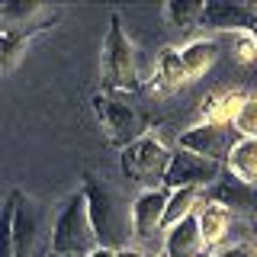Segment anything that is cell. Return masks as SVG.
Returning a JSON list of instances; mask_svg holds the SVG:
<instances>
[{
    "mask_svg": "<svg viewBox=\"0 0 257 257\" xmlns=\"http://www.w3.org/2000/svg\"><path fill=\"white\" fill-rule=\"evenodd\" d=\"M80 193L87 203V219H90L96 247L112 254L132 247V199H128V193L100 177H87Z\"/></svg>",
    "mask_w": 257,
    "mask_h": 257,
    "instance_id": "6da1fadb",
    "label": "cell"
},
{
    "mask_svg": "<svg viewBox=\"0 0 257 257\" xmlns=\"http://www.w3.org/2000/svg\"><path fill=\"white\" fill-rule=\"evenodd\" d=\"M55 209L13 190V257H48Z\"/></svg>",
    "mask_w": 257,
    "mask_h": 257,
    "instance_id": "7a4b0ae2",
    "label": "cell"
},
{
    "mask_svg": "<svg viewBox=\"0 0 257 257\" xmlns=\"http://www.w3.org/2000/svg\"><path fill=\"white\" fill-rule=\"evenodd\" d=\"M96 251V238L87 219V203L84 193H71L61 206H55V222H52V244L48 254L55 257H87Z\"/></svg>",
    "mask_w": 257,
    "mask_h": 257,
    "instance_id": "3957f363",
    "label": "cell"
},
{
    "mask_svg": "<svg viewBox=\"0 0 257 257\" xmlns=\"http://www.w3.org/2000/svg\"><path fill=\"white\" fill-rule=\"evenodd\" d=\"M139 87V64H135V45L122 26V16L112 13L109 32L103 39V93L125 96Z\"/></svg>",
    "mask_w": 257,
    "mask_h": 257,
    "instance_id": "277c9868",
    "label": "cell"
},
{
    "mask_svg": "<svg viewBox=\"0 0 257 257\" xmlns=\"http://www.w3.org/2000/svg\"><path fill=\"white\" fill-rule=\"evenodd\" d=\"M93 112H96V122H100L106 142L119 151H122L125 145L139 142L142 135H148V116H145L132 100H125V96L100 90L93 96Z\"/></svg>",
    "mask_w": 257,
    "mask_h": 257,
    "instance_id": "5b68a950",
    "label": "cell"
},
{
    "mask_svg": "<svg viewBox=\"0 0 257 257\" xmlns=\"http://www.w3.org/2000/svg\"><path fill=\"white\" fill-rule=\"evenodd\" d=\"M164 206H167V190L155 187V190H142L132 199V247L142 251L145 257H151V251H161L164 241Z\"/></svg>",
    "mask_w": 257,
    "mask_h": 257,
    "instance_id": "8992f818",
    "label": "cell"
},
{
    "mask_svg": "<svg viewBox=\"0 0 257 257\" xmlns=\"http://www.w3.org/2000/svg\"><path fill=\"white\" fill-rule=\"evenodd\" d=\"M167 161H171V151H167L155 135H142L139 142L125 145L122 155H119L122 174L132 183H142L145 190H155L158 187V180L164 177Z\"/></svg>",
    "mask_w": 257,
    "mask_h": 257,
    "instance_id": "52a82bcc",
    "label": "cell"
},
{
    "mask_svg": "<svg viewBox=\"0 0 257 257\" xmlns=\"http://www.w3.org/2000/svg\"><path fill=\"white\" fill-rule=\"evenodd\" d=\"M222 174H225V164H219V161H209V158H199V155L177 148L164 167L161 183H164L167 193L171 190H209Z\"/></svg>",
    "mask_w": 257,
    "mask_h": 257,
    "instance_id": "ba28073f",
    "label": "cell"
},
{
    "mask_svg": "<svg viewBox=\"0 0 257 257\" xmlns=\"http://www.w3.org/2000/svg\"><path fill=\"white\" fill-rule=\"evenodd\" d=\"M206 203L222 206L231 219H251L257 222V187L254 183H241L231 174H222L209 190H203Z\"/></svg>",
    "mask_w": 257,
    "mask_h": 257,
    "instance_id": "9c48e42d",
    "label": "cell"
},
{
    "mask_svg": "<svg viewBox=\"0 0 257 257\" xmlns=\"http://www.w3.org/2000/svg\"><path fill=\"white\" fill-rule=\"evenodd\" d=\"M235 142H238L235 128L199 122V125H193L190 132L180 135V151H190V155H199V158L225 164V158H228V151L235 148Z\"/></svg>",
    "mask_w": 257,
    "mask_h": 257,
    "instance_id": "30bf717a",
    "label": "cell"
},
{
    "mask_svg": "<svg viewBox=\"0 0 257 257\" xmlns=\"http://www.w3.org/2000/svg\"><path fill=\"white\" fill-rule=\"evenodd\" d=\"M254 23L257 7L235 4V0H209V4H203V16H199V26L215 32H247Z\"/></svg>",
    "mask_w": 257,
    "mask_h": 257,
    "instance_id": "8fae6325",
    "label": "cell"
},
{
    "mask_svg": "<svg viewBox=\"0 0 257 257\" xmlns=\"http://www.w3.org/2000/svg\"><path fill=\"white\" fill-rule=\"evenodd\" d=\"M203 251H206V244L199 238L196 212L171 225L164 231V241H161V257H203Z\"/></svg>",
    "mask_w": 257,
    "mask_h": 257,
    "instance_id": "7c38bea8",
    "label": "cell"
},
{
    "mask_svg": "<svg viewBox=\"0 0 257 257\" xmlns=\"http://www.w3.org/2000/svg\"><path fill=\"white\" fill-rule=\"evenodd\" d=\"M42 16H48V7H42V4L7 0V4H0V29H7V32L42 29Z\"/></svg>",
    "mask_w": 257,
    "mask_h": 257,
    "instance_id": "4fadbf2b",
    "label": "cell"
},
{
    "mask_svg": "<svg viewBox=\"0 0 257 257\" xmlns=\"http://www.w3.org/2000/svg\"><path fill=\"white\" fill-rule=\"evenodd\" d=\"M196 225H199V238H203V244L206 247H215V244H222V241H225V235H228L231 215L225 212L222 206H215V203H199Z\"/></svg>",
    "mask_w": 257,
    "mask_h": 257,
    "instance_id": "5bb4252c",
    "label": "cell"
},
{
    "mask_svg": "<svg viewBox=\"0 0 257 257\" xmlns=\"http://www.w3.org/2000/svg\"><path fill=\"white\" fill-rule=\"evenodd\" d=\"M225 174H231L241 183L257 187V142L254 139H238L235 148L225 158Z\"/></svg>",
    "mask_w": 257,
    "mask_h": 257,
    "instance_id": "9a60e30c",
    "label": "cell"
},
{
    "mask_svg": "<svg viewBox=\"0 0 257 257\" xmlns=\"http://www.w3.org/2000/svg\"><path fill=\"white\" fill-rule=\"evenodd\" d=\"M215 58H219V42L215 39H196L187 48H180V61H183V71H187L190 80L203 77L215 64Z\"/></svg>",
    "mask_w": 257,
    "mask_h": 257,
    "instance_id": "2e32d148",
    "label": "cell"
},
{
    "mask_svg": "<svg viewBox=\"0 0 257 257\" xmlns=\"http://www.w3.org/2000/svg\"><path fill=\"white\" fill-rule=\"evenodd\" d=\"M241 103H244V93H238V90H225V93H219V96H212V100L203 106V116H206L203 122H209V125H225V128H228L231 122H235Z\"/></svg>",
    "mask_w": 257,
    "mask_h": 257,
    "instance_id": "e0dca14e",
    "label": "cell"
},
{
    "mask_svg": "<svg viewBox=\"0 0 257 257\" xmlns=\"http://www.w3.org/2000/svg\"><path fill=\"white\" fill-rule=\"evenodd\" d=\"M203 203V190H171L167 193V206H164V222H161V228H171L177 225L180 219H187L193 215Z\"/></svg>",
    "mask_w": 257,
    "mask_h": 257,
    "instance_id": "ac0fdd59",
    "label": "cell"
},
{
    "mask_svg": "<svg viewBox=\"0 0 257 257\" xmlns=\"http://www.w3.org/2000/svg\"><path fill=\"white\" fill-rule=\"evenodd\" d=\"M155 80L164 84V90H177V87L190 84L187 71H183V61H180V48H177V45H167L164 52L158 55V74H155Z\"/></svg>",
    "mask_w": 257,
    "mask_h": 257,
    "instance_id": "d6986e66",
    "label": "cell"
},
{
    "mask_svg": "<svg viewBox=\"0 0 257 257\" xmlns=\"http://www.w3.org/2000/svg\"><path fill=\"white\" fill-rule=\"evenodd\" d=\"M164 16L177 29H193V26H199L203 4H199V0H171V4L164 7Z\"/></svg>",
    "mask_w": 257,
    "mask_h": 257,
    "instance_id": "ffe728a7",
    "label": "cell"
},
{
    "mask_svg": "<svg viewBox=\"0 0 257 257\" xmlns=\"http://www.w3.org/2000/svg\"><path fill=\"white\" fill-rule=\"evenodd\" d=\"M36 32L39 29H26V32H7V29H0V68L10 71L13 64L20 61L23 48H26V42L36 36Z\"/></svg>",
    "mask_w": 257,
    "mask_h": 257,
    "instance_id": "44dd1931",
    "label": "cell"
},
{
    "mask_svg": "<svg viewBox=\"0 0 257 257\" xmlns=\"http://www.w3.org/2000/svg\"><path fill=\"white\" fill-rule=\"evenodd\" d=\"M235 135L238 139H254L257 142V100L254 96H244V103H241L238 116H235Z\"/></svg>",
    "mask_w": 257,
    "mask_h": 257,
    "instance_id": "7402d4cb",
    "label": "cell"
},
{
    "mask_svg": "<svg viewBox=\"0 0 257 257\" xmlns=\"http://www.w3.org/2000/svg\"><path fill=\"white\" fill-rule=\"evenodd\" d=\"M0 257H13V193L0 203Z\"/></svg>",
    "mask_w": 257,
    "mask_h": 257,
    "instance_id": "603a6c76",
    "label": "cell"
},
{
    "mask_svg": "<svg viewBox=\"0 0 257 257\" xmlns=\"http://www.w3.org/2000/svg\"><path fill=\"white\" fill-rule=\"evenodd\" d=\"M235 55H238V61H254L257 58V45L251 42V36L247 32H238V45H235Z\"/></svg>",
    "mask_w": 257,
    "mask_h": 257,
    "instance_id": "cb8c5ba5",
    "label": "cell"
},
{
    "mask_svg": "<svg viewBox=\"0 0 257 257\" xmlns=\"http://www.w3.org/2000/svg\"><path fill=\"white\" fill-rule=\"evenodd\" d=\"M215 257H254V247L251 244H231V247H222Z\"/></svg>",
    "mask_w": 257,
    "mask_h": 257,
    "instance_id": "d4e9b609",
    "label": "cell"
},
{
    "mask_svg": "<svg viewBox=\"0 0 257 257\" xmlns=\"http://www.w3.org/2000/svg\"><path fill=\"white\" fill-rule=\"evenodd\" d=\"M112 257H145L142 251H135V247H125V251H116Z\"/></svg>",
    "mask_w": 257,
    "mask_h": 257,
    "instance_id": "484cf974",
    "label": "cell"
},
{
    "mask_svg": "<svg viewBox=\"0 0 257 257\" xmlns=\"http://www.w3.org/2000/svg\"><path fill=\"white\" fill-rule=\"evenodd\" d=\"M87 257H112V251H103V247H96V251L87 254Z\"/></svg>",
    "mask_w": 257,
    "mask_h": 257,
    "instance_id": "4316f807",
    "label": "cell"
},
{
    "mask_svg": "<svg viewBox=\"0 0 257 257\" xmlns=\"http://www.w3.org/2000/svg\"><path fill=\"white\" fill-rule=\"evenodd\" d=\"M247 36H251V42L257 45V23H254V26H251V29H247Z\"/></svg>",
    "mask_w": 257,
    "mask_h": 257,
    "instance_id": "83f0119b",
    "label": "cell"
},
{
    "mask_svg": "<svg viewBox=\"0 0 257 257\" xmlns=\"http://www.w3.org/2000/svg\"><path fill=\"white\" fill-rule=\"evenodd\" d=\"M48 257H55V254H48Z\"/></svg>",
    "mask_w": 257,
    "mask_h": 257,
    "instance_id": "f1b7e54d",
    "label": "cell"
},
{
    "mask_svg": "<svg viewBox=\"0 0 257 257\" xmlns=\"http://www.w3.org/2000/svg\"><path fill=\"white\" fill-rule=\"evenodd\" d=\"M254 257H257V254H254Z\"/></svg>",
    "mask_w": 257,
    "mask_h": 257,
    "instance_id": "f546056e",
    "label": "cell"
}]
</instances>
